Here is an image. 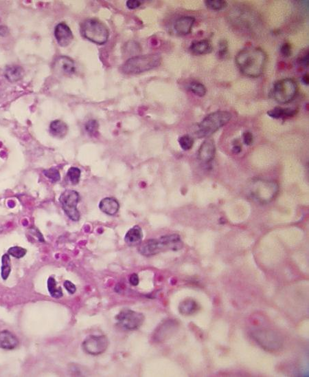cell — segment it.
Masks as SVG:
<instances>
[{"mask_svg":"<svg viewBox=\"0 0 309 377\" xmlns=\"http://www.w3.org/2000/svg\"><path fill=\"white\" fill-rule=\"evenodd\" d=\"M309 62V51L305 52L302 57L299 58V63L301 65L308 67Z\"/></svg>","mask_w":309,"mask_h":377,"instance_id":"8d00e7d4","label":"cell"},{"mask_svg":"<svg viewBox=\"0 0 309 377\" xmlns=\"http://www.w3.org/2000/svg\"><path fill=\"white\" fill-rule=\"evenodd\" d=\"M82 36L98 45H103L109 39V30L105 26L94 19H88L81 24Z\"/></svg>","mask_w":309,"mask_h":377,"instance_id":"5b68a950","label":"cell"},{"mask_svg":"<svg viewBox=\"0 0 309 377\" xmlns=\"http://www.w3.org/2000/svg\"><path fill=\"white\" fill-rule=\"evenodd\" d=\"M302 81H303V83H305V85H309V74H306L304 75L303 78H302Z\"/></svg>","mask_w":309,"mask_h":377,"instance_id":"ab89813d","label":"cell"},{"mask_svg":"<svg viewBox=\"0 0 309 377\" xmlns=\"http://www.w3.org/2000/svg\"><path fill=\"white\" fill-rule=\"evenodd\" d=\"M216 148L214 141L212 139H206L200 149L199 150V158L204 163H208L214 158L215 156Z\"/></svg>","mask_w":309,"mask_h":377,"instance_id":"4fadbf2b","label":"cell"},{"mask_svg":"<svg viewBox=\"0 0 309 377\" xmlns=\"http://www.w3.org/2000/svg\"><path fill=\"white\" fill-rule=\"evenodd\" d=\"M195 17L185 16L180 17L174 24V30L179 36H187L191 32L192 28L195 24Z\"/></svg>","mask_w":309,"mask_h":377,"instance_id":"5bb4252c","label":"cell"},{"mask_svg":"<svg viewBox=\"0 0 309 377\" xmlns=\"http://www.w3.org/2000/svg\"><path fill=\"white\" fill-rule=\"evenodd\" d=\"M11 272V260L8 254L3 255L1 258V276L3 280L9 277Z\"/></svg>","mask_w":309,"mask_h":377,"instance_id":"603a6c76","label":"cell"},{"mask_svg":"<svg viewBox=\"0 0 309 377\" xmlns=\"http://www.w3.org/2000/svg\"><path fill=\"white\" fill-rule=\"evenodd\" d=\"M18 344V339L13 333L8 331H3L0 333V348L13 350Z\"/></svg>","mask_w":309,"mask_h":377,"instance_id":"9a60e30c","label":"cell"},{"mask_svg":"<svg viewBox=\"0 0 309 377\" xmlns=\"http://www.w3.org/2000/svg\"><path fill=\"white\" fill-rule=\"evenodd\" d=\"M143 238L142 228L135 226L129 229L125 235V241L129 246H135L140 243Z\"/></svg>","mask_w":309,"mask_h":377,"instance_id":"e0dca14e","label":"cell"},{"mask_svg":"<svg viewBox=\"0 0 309 377\" xmlns=\"http://www.w3.org/2000/svg\"><path fill=\"white\" fill-rule=\"evenodd\" d=\"M219 52L218 55L220 58L226 57L228 50V43L226 40L222 39L219 43Z\"/></svg>","mask_w":309,"mask_h":377,"instance_id":"1f68e13d","label":"cell"},{"mask_svg":"<svg viewBox=\"0 0 309 377\" xmlns=\"http://www.w3.org/2000/svg\"><path fill=\"white\" fill-rule=\"evenodd\" d=\"M205 4L213 10H222L228 6V2L225 0H207L205 1Z\"/></svg>","mask_w":309,"mask_h":377,"instance_id":"d4e9b609","label":"cell"},{"mask_svg":"<svg viewBox=\"0 0 309 377\" xmlns=\"http://www.w3.org/2000/svg\"><path fill=\"white\" fill-rule=\"evenodd\" d=\"M55 37L57 43L62 47L69 46L74 38L71 29L65 23H59L56 26Z\"/></svg>","mask_w":309,"mask_h":377,"instance_id":"8fae6325","label":"cell"},{"mask_svg":"<svg viewBox=\"0 0 309 377\" xmlns=\"http://www.w3.org/2000/svg\"><path fill=\"white\" fill-rule=\"evenodd\" d=\"M119 203L113 198H103L99 203V209L104 214L114 216L119 210Z\"/></svg>","mask_w":309,"mask_h":377,"instance_id":"2e32d148","label":"cell"},{"mask_svg":"<svg viewBox=\"0 0 309 377\" xmlns=\"http://www.w3.org/2000/svg\"><path fill=\"white\" fill-rule=\"evenodd\" d=\"M179 143L183 150L188 151L193 148L194 141L189 135H184L179 138Z\"/></svg>","mask_w":309,"mask_h":377,"instance_id":"f546056e","label":"cell"},{"mask_svg":"<svg viewBox=\"0 0 309 377\" xmlns=\"http://www.w3.org/2000/svg\"><path fill=\"white\" fill-rule=\"evenodd\" d=\"M48 289L50 296L55 299H59L63 297V291L61 287H57V282L53 277H50L48 280Z\"/></svg>","mask_w":309,"mask_h":377,"instance_id":"cb8c5ba5","label":"cell"},{"mask_svg":"<svg viewBox=\"0 0 309 377\" xmlns=\"http://www.w3.org/2000/svg\"><path fill=\"white\" fill-rule=\"evenodd\" d=\"M234 152L235 153H239V152H240V151H241V148H240V146H238V145H237V146H234L233 149Z\"/></svg>","mask_w":309,"mask_h":377,"instance_id":"60d3db41","label":"cell"},{"mask_svg":"<svg viewBox=\"0 0 309 377\" xmlns=\"http://www.w3.org/2000/svg\"><path fill=\"white\" fill-rule=\"evenodd\" d=\"M9 34V30L5 26H0V36L6 37Z\"/></svg>","mask_w":309,"mask_h":377,"instance_id":"f35d334b","label":"cell"},{"mask_svg":"<svg viewBox=\"0 0 309 377\" xmlns=\"http://www.w3.org/2000/svg\"><path fill=\"white\" fill-rule=\"evenodd\" d=\"M232 115L228 112L218 111L211 113L197 126L195 134L198 138H206L212 135L230 121Z\"/></svg>","mask_w":309,"mask_h":377,"instance_id":"277c9868","label":"cell"},{"mask_svg":"<svg viewBox=\"0 0 309 377\" xmlns=\"http://www.w3.org/2000/svg\"><path fill=\"white\" fill-rule=\"evenodd\" d=\"M27 254V250L24 248L20 247H13L10 248L8 251V254L9 256H13V257L17 258V259H20L26 256Z\"/></svg>","mask_w":309,"mask_h":377,"instance_id":"f1b7e54d","label":"cell"},{"mask_svg":"<svg viewBox=\"0 0 309 377\" xmlns=\"http://www.w3.org/2000/svg\"><path fill=\"white\" fill-rule=\"evenodd\" d=\"M68 127L67 124L61 120H56L52 121L50 125V132L54 137L62 139L66 137L68 133Z\"/></svg>","mask_w":309,"mask_h":377,"instance_id":"ffe728a7","label":"cell"},{"mask_svg":"<svg viewBox=\"0 0 309 377\" xmlns=\"http://www.w3.org/2000/svg\"><path fill=\"white\" fill-rule=\"evenodd\" d=\"M183 247V242L179 235H168L158 239L146 241L139 247V252L142 256L150 257L163 252L172 250L178 251Z\"/></svg>","mask_w":309,"mask_h":377,"instance_id":"7a4b0ae2","label":"cell"},{"mask_svg":"<svg viewBox=\"0 0 309 377\" xmlns=\"http://www.w3.org/2000/svg\"><path fill=\"white\" fill-rule=\"evenodd\" d=\"M281 54L284 56V57H289L291 55V46L289 43H284L281 46L280 48Z\"/></svg>","mask_w":309,"mask_h":377,"instance_id":"d6a6232c","label":"cell"},{"mask_svg":"<svg viewBox=\"0 0 309 377\" xmlns=\"http://www.w3.org/2000/svg\"><path fill=\"white\" fill-rule=\"evenodd\" d=\"M64 285V287L66 288V289L67 290L68 292L69 293V294H74V293H76V286H75L72 282H70V281H65Z\"/></svg>","mask_w":309,"mask_h":377,"instance_id":"836d02e7","label":"cell"},{"mask_svg":"<svg viewBox=\"0 0 309 377\" xmlns=\"http://www.w3.org/2000/svg\"><path fill=\"white\" fill-rule=\"evenodd\" d=\"M190 49L195 55H206L212 51V46L209 40L204 39L192 43Z\"/></svg>","mask_w":309,"mask_h":377,"instance_id":"d6986e66","label":"cell"},{"mask_svg":"<svg viewBox=\"0 0 309 377\" xmlns=\"http://www.w3.org/2000/svg\"><path fill=\"white\" fill-rule=\"evenodd\" d=\"M251 336L258 345L268 351H276L282 348L283 340L274 331L257 330L252 332Z\"/></svg>","mask_w":309,"mask_h":377,"instance_id":"52a82bcc","label":"cell"},{"mask_svg":"<svg viewBox=\"0 0 309 377\" xmlns=\"http://www.w3.org/2000/svg\"><path fill=\"white\" fill-rule=\"evenodd\" d=\"M108 346L109 339L104 335H90L84 340L82 344L84 351L91 355L103 354Z\"/></svg>","mask_w":309,"mask_h":377,"instance_id":"30bf717a","label":"cell"},{"mask_svg":"<svg viewBox=\"0 0 309 377\" xmlns=\"http://www.w3.org/2000/svg\"><path fill=\"white\" fill-rule=\"evenodd\" d=\"M99 123L96 120H90L87 123L85 124V129H86L87 132L91 135H94L98 132V129H99Z\"/></svg>","mask_w":309,"mask_h":377,"instance_id":"4dcf8cb0","label":"cell"},{"mask_svg":"<svg viewBox=\"0 0 309 377\" xmlns=\"http://www.w3.org/2000/svg\"><path fill=\"white\" fill-rule=\"evenodd\" d=\"M140 1L137 0H129L127 1V6L129 9H136L140 6Z\"/></svg>","mask_w":309,"mask_h":377,"instance_id":"d590c367","label":"cell"},{"mask_svg":"<svg viewBox=\"0 0 309 377\" xmlns=\"http://www.w3.org/2000/svg\"><path fill=\"white\" fill-rule=\"evenodd\" d=\"M116 319L121 327L128 331H135L142 325L144 316L134 310H123L116 316Z\"/></svg>","mask_w":309,"mask_h":377,"instance_id":"9c48e42d","label":"cell"},{"mask_svg":"<svg viewBox=\"0 0 309 377\" xmlns=\"http://www.w3.org/2000/svg\"><path fill=\"white\" fill-rule=\"evenodd\" d=\"M53 68L56 73L62 75H71L75 73L74 62L67 56H60L56 59Z\"/></svg>","mask_w":309,"mask_h":377,"instance_id":"7c38bea8","label":"cell"},{"mask_svg":"<svg viewBox=\"0 0 309 377\" xmlns=\"http://www.w3.org/2000/svg\"><path fill=\"white\" fill-rule=\"evenodd\" d=\"M298 86L292 78H284L274 84L273 97L277 102L285 104L291 102L296 97Z\"/></svg>","mask_w":309,"mask_h":377,"instance_id":"8992f818","label":"cell"},{"mask_svg":"<svg viewBox=\"0 0 309 377\" xmlns=\"http://www.w3.org/2000/svg\"><path fill=\"white\" fill-rule=\"evenodd\" d=\"M189 89L190 91L196 94L198 97H204L206 95V92H207L205 85L200 83V82L194 81L193 83H190Z\"/></svg>","mask_w":309,"mask_h":377,"instance_id":"484cf974","label":"cell"},{"mask_svg":"<svg viewBox=\"0 0 309 377\" xmlns=\"http://www.w3.org/2000/svg\"><path fill=\"white\" fill-rule=\"evenodd\" d=\"M24 70L20 66L11 65L7 66L4 72V76L10 82L20 81L24 76Z\"/></svg>","mask_w":309,"mask_h":377,"instance_id":"ac0fdd59","label":"cell"},{"mask_svg":"<svg viewBox=\"0 0 309 377\" xmlns=\"http://www.w3.org/2000/svg\"><path fill=\"white\" fill-rule=\"evenodd\" d=\"M43 173L45 177L51 180L53 183L58 182V181H60L61 175L58 169L52 167V168L43 171Z\"/></svg>","mask_w":309,"mask_h":377,"instance_id":"83f0119b","label":"cell"},{"mask_svg":"<svg viewBox=\"0 0 309 377\" xmlns=\"http://www.w3.org/2000/svg\"><path fill=\"white\" fill-rule=\"evenodd\" d=\"M298 113L297 110L290 109V108H275L272 111H269L268 114L270 117L273 118H289L292 117Z\"/></svg>","mask_w":309,"mask_h":377,"instance_id":"44dd1931","label":"cell"},{"mask_svg":"<svg viewBox=\"0 0 309 377\" xmlns=\"http://www.w3.org/2000/svg\"><path fill=\"white\" fill-rule=\"evenodd\" d=\"M81 172L77 167H71L68 171V178L73 185L78 184L81 178Z\"/></svg>","mask_w":309,"mask_h":377,"instance_id":"4316f807","label":"cell"},{"mask_svg":"<svg viewBox=\"0 0 309 377\" xmlns=\"http://www.w3.org/2000/svg\"><path fill=\"white\" fill-rule=\"evenodd\" d=\"M161 62V57L157 54L136 56L127 60L121 70L127 75L140 74L158 67Z\"/></svg>","mask_w":309,"mask_h":377,"instance_id":"3957f363","label":"cell"},{"mask_svg":"<svg viewBox=\"0 0 309 377\" xmlns=\"http://www.w3.org/2000/svg\"><path fill=\"white\" fill-rule=\"evenodd\" d=\"M267 62V55L262 49L248 46L236 56V63L242 74L250 77H258L263 74Z\"/></svg>","mask_w":309,"mask_h":377,"instance_id":"6da1fadb","label":"cell"},{"mask_svg":"<svg viewBox=\"0 0 309 377\" xmlns=\"http://www.w3.org/2000/svg\"><path fill=\"white\" fill-rule=\"evenodd\" d=\"M198 309V304L193 300L186 299L181 302L179 306V311L181 315H190L195 313Z\"/></svg>","mask_w":309,"mask_h":377,"instance_id":"7402d4cb","label":"cell"},{"mask_svg":"<svg viewBox=\"0 0 309 377\" xmlns=\"http://www.w3.org/2000/svg\"><path fill=\"white\" fill-rule=\"evenodd\" d=\"M243 141L245 145L247 146H251L252 144L253 141H254V137H253L252 134L249 132H246L243 134Z\"/></svg>","mask_w":309,"mask_h":377,"instance_id":"e575fe53","label":"cell"},{"mask_svg":"<svg viewBox=\"0 0 309 377\" xmlns=\"http://www.w3.org/2000/svg\"><path fill=\"white\" fill-rule=\"evenodd\" d=\"M129 282L132 286H136L139 284V277L137 274H132L129 278Z\"/></svg>","mask_w":309,"mask_h":377,"instance_id":"74e56055","label":"cell"},{"mask_svg":"<svg viewBox=\"0 0 309 377\" xmlns=\"http://www.w3.org/2000/svg\"><path fill=\"white\" fill-rule=\"evenodd\" d=\"M80 200L79 193L74 190L68 189L63 192L59 202L65 213L71 221L77 222L80 219V213L77 205Z\"/></svg>","mask_w":309,"mask_h":377,"instance_id":"ba28073f","label":"cell"}]
</instances>
